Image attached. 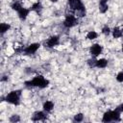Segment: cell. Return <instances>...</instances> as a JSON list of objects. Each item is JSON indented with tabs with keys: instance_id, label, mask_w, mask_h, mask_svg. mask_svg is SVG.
Instances as JSON below:
<instances>
[{
	"instance_id": "obj_7",
	"label": "cell",
	"mask_w": 123,
	"mask_h": 123,
	"mask_svg": "<svg viewBox=\"0 0 123 123\" xmlns=\"http://www.w3.org/2000/svg\"><path fill=\"white\" fill-rule=\"evenodd\" d=\"M102 50H103L102 46H101L100 44H98V43H95V44H93V45L90 47V49H89V52H90L91 56L95 58V57L99 56V55L102 53Z\"/></svg>"
},
{
	"instance_id": "obj_13",
	"label": "cell",
	"mask_w": 123,
	"mask_h": 123,
	"mask_svg": "<svg viewBox=\"0 0 123 123\" xmlns=\"http://www.w3.org/2000/svg\"><path fill=\"white\" fill-rule=\"evenodd\" d=\"M123 35V31L121 29H119L118 27H114L113 28V31H112V36L114 38H119L121 37Z\"/></svg>"
},
{
	"instance_id": "obj_28",
	"label": "cell",
	"mask_w": 123,
	"mask_h": 123,
	"mask_svg": "<svg viewBox=\"0 0 123 123\" xmlns=\"http://www.w3.org/2000/svg\"><path fill=\"white\" fill-rule=\"evenodd\" d=\"M122 31H123V29H122Z\"/></svg>"
},
{
	"instance_id": "obj_4",
	"label": "cell",
	"mask_w": 123,
	"mask_h": 123,
	"mask_svg": "<svg viewBox=\"0 0 123 123\" xmlns=\"http://www.w3.org/2000/svg\"><path fill=\"white\" fill-rule=\"evenodd\" d=\"M59 41H60V37L58 36H52L44 41V46L48 48H53L54 46L59 44Z\"/></svg>"
},
{
	"instance_id": "obj_15",
	"label": "cell",
	"mask_w": 123,
	"mask_h": 123,
	"mask_svg": "<svg viewBox=\"0 0 123 123\" xmlns=\"http://www.w3.org/2000/svg\"><path fill=\"white\" fill-rule=\"evenodd\" d=\"M102 121L103 122H111L112 121V116H111V111H106L103 115V118H102Z\"/></svg>"
},
{
	"instance_id": "obj_18",
	"label": "cell",
	"mask_w": 123,
	"mask_h": 123,
	"mask_svg": "<svg viewBox=\"0 0 123 123\" xmlns=\"http://www.w3.org/2000/svg\"><path fill=\"white\" fill-rule=\"evenodd\" d=\"M97 33L96 32H94V31H90V32H88L87 33V35H86V38L87 39H89V40H92V39H95L96 37H97Z\"/></svg>"
},
{
	"instance_id": "obj_24",
	"label": "cell",
	"mask_w": 123,
	"mask_h": 123,
	"mask_svg": "<svg viewBox=\"0 0 123 123\" xmlns=\"http://www.w3.org/2000/svg\"><path fill=\"white\" fill-rule=\"evenodd\" d=\"M102 33H103L104 35H109V34L111 33V29H110V27L105 26V27L102 29Z\"/></svg>"
},
{
	"instance_id": "obj_17",
	"label": "cell",
	"mask_w": 123,
	"mask_h": 123,
	"mask_svg": "<svg viewBox=\"0 0 123 123\" xmlns=\"http://www.w3.org/2000/svg\"><path fill=\"white\" fill-rule=\"evenodd\" d=\"M10 28H11V26H10L9 24H7V23H1V25H0V31H1V34H2V35L5 34Z\"/></svg>"
},
{
	"instance_id": "obj_14",
	"label": "cell",
	"mask_w": 123,
	"mask_h": 123,
	"mask_svg": "<svg viewBox=\"0 0 123 123\" xmlns=\"http://www.w3.org/2000/svg\"><path fill=\"white\" fill-rule=\"evenodd\" d=\"M108 64V61L106 59H99L96 62V67L98 68H105Z\"/></svg>"
},
{
	"instance_id": "obj_10",
	"label": "cell",
	"mask_w": 123,
	"mask_h": 123,
	"mask_svg": "<svg viewBox=\"0 0 123 123\" xmlns=\"http://www.w3.org/2000/svg\"><path fill=\"white\" fill-rule=\"evenodd\" d=\"M108 1L109 0H100L99 1V11H100V12L105 13L108 11V9H109Z\"/></svg>"
},
{
	"instance_id": "obj_1",
	"label": "cell",
	"mask_w": 123,
	"mask_h": 123,
	"mask_svg": "<svg viewBox=\"0 0 123 123\" xmlns=\"http://www.w3.org/2000/svg\"><path fill=\"white\" fill-rule=\"evenodd\" d=\"M25 85H26L27 86H37V87L44 88V87L48 86L49 81L46 80L43 76L37 75V76L34 77L31 81H26V82H25Z\"/></svg>"
},
{
	"instance_id": "obj_23",
	"label": "cell",
	"mask_w": 123,
	"mask_h": 123,
	"mask_svg": "<svg viewBox=\"0 0 123 123\" xmlns=\"http://www.w3.org/2000/svg\"><path fill=\"white\" fill-rule=\"evenodd\" d=\"M116 81L119 82V83H123V71L119 72V73L116 75Z\"/></svg>"
},
{
	"instance_id": "obj_26",
	"label": "cell",
	"mask_w": 123,
	"mask_h": 123,
	"mask_svg": "<svg viewBox=\"0 0 123 123\" xmlns=\"http://www.w3.org/2000/svg\"><path fill=\"white\" fill-rule=\"evenodd\" d=\"M50 1H51V2H54V3H55V2H57L58 0H50Z\"/></svg>"
},
{
	"instance_id": "obj_19",
	"label": "cell",
	"mask_w": 123,
	"mask_h": 123,
	"mask_svg": "<svg viewBox=\"0 0 123 123\" xmlns=\"http://www.w3.org/2000/svg\"><path fill=\"white\" fill-rule=\"evenodd\" d=\"M22 8V6H21V4L19 3V2H13L12 4V9L13 10V11H16V12H18L20 9Z\"/></svg>"
},
{
	"instance_id": "obj_5",
	"label": "cell",
	"mask_w": 123,
	"mask_h": 123,
	"mask_svg": "<svg viewBox=\"0 0 123 123\" xmlns=\"http://www.w3.org/2000/svg\"><path fill=\"white\" fill-rule=\"evenodd\" d=\"M68 5H69V8L74 12L81 10L85 7L82 0H68Z\"/></svg>"
},
{
	"instance_id": "obj_16",
	"label": "cell",
	"mask_w": 123,
	"mask_h": 123,
	"mask_svg": "<svg viewBox=\"0 0 123 123\" xmlns=\"http://www.w3.org/2000/svg\"><path fill=\"white\" fill-rule=\"evenodd\" d=\"M120 111L117 109L111 111V116H112V121H119L120 120Z\"/></svg>"
},
{
	"instance_id": "obj_25",
	"label": "cell",
	"mask_w": 123,
	"mask_h": 123,
	"mask_svg": "<svg viewBox=\"0 0 123 123\" xmlns=\"http://www.w3.org/2000/svg\"><path fill=\"white\" fill-rule=\"evenodd\" d=\"M118 111H123V103L121 104V105H119L117 108H116Z\"/></svg>"
},
{
	"instance_id": "obj_11",
	"label": "cell",
	"mask_w": 123,
	"mask_h": 123,
	"mask_svg": "<svg viewBox=\"0 0 123 123\" xmlns=\"http://www.w3.org/2000/svg\"><path fill=\"white\" fill-rule=\"evenodd\" d=\"M30 10L31 11H34V12H36L37 13H39L41 12V10H42V5H41L40 2H36V3H34L32 5V7H31Z\"/></svg>"
},
{
	"instance_id": "obj_12",
	"label": "cell",
	"mask_w": 123,
	"mask_h": 123,
	"mask_svg": "<svg viewBox=\"0 0 123 123\" xmlns=\"http://www.w3.org/2000/svg\"><path fill=\"white\" fill-rule=\"evenodd\" d=\"M53 108H54V103H53L52 101H46V102L43 104V110H44L45 111H47V112L51 111L53 110Z\"/></svg>"
},
{
	"instance_id": "obj_20",
	"label": "cell",
	"mask_w": 123,
	"mask_h": 123,
	"mask_svg": "<svg viewBox=\"0 0 123 123\" xmlns=\"http://www.w3.org/2000/svg\"><path fill=\"white\" fill-rule=\"evenodd\" d=\"M96 62H97V60L92 58V59L87 60V64L89 65V67H96Z\"/></svg>"
},
{
	"instance_id": "obj_22",
	"label": "cell",
	"mask_w": 123,
	"mask_h": 123,
	"mask_svg": "<svg viewBox=\"0 0 123 123\" xmlns=\"http://www.w3.org/2000/svg\"><path fill=\"white\" fill-rule=\"evenodd\" d=\"M10 121L11 122H18V121H20V117L17 114H13L10 117Z\"/></svg>"
},
{
	"instance_id": "obj_27",
	"label": "cell",
	"mask_w": 123,
	"mask_h": 123,
	"mask_svg": "<svg viewBox=\"0 0 123 123\" xmlns=\"http://www.w3.org/2000/svg\"><path fill=\"white\" fill-rule=\"evenodd\" d=\"M122 52H123V44H122Z\"/></svg>"
},
{
	"instance_id": "obj_21",
	"label": "cell",
	"mask_w": 123,
	"mask_h": 123,
	"mask_svg": "<svg viewBox=\"0 0 123 123\" xmlns=\"http://www.w3.org/2000/svg\"><path fill=\"white\" fill-rule=\"evenodd\" d=\"M83 119H84L83 113H78L74 116V121L75 122H81V121H83Z\"/></svg>"
},
{
	"instance_id": "obj_8",
	"label": "cell",
	"mask_w": 123,
	"mask_h": 123,
	"mask_svg": "<svg viewBox=\"0 0 123 123\" xmlns=\"http://www.w3.org/2000/svg\"><path fill=\"white\" fill-rule=\"evenodd\" d=\"M45 118H46V113L44 111H36L32 116L33 121H41L44 120Z\"/></svg>"
},
{
	"instance_id": "obj_2",
	"label": "cell",
	"mask_w": 123,
	"mask_h": 123,
	"mask_svg": "<svg viewBox=\"0 0 123 123\" xmlns=\"http://www.w3.org/2000/svg\"><path fill=\"white\" fill-rule=\"evenodd\" d=\"M20 95H21V91L20 90H12L11 92H9L6 97L4 98V100L10 104L12 105H18L19 104V99H20Z\"/></svg>"
},
{
	"instance_id": "obj_6",
	"label": "cell",
	"mask_w": 123,
	"mask_h": 123,
	"mask_svg": "<svg viewBox=\"0 0 123 123\" xmlns=\"http://www.w3.org/2000/svg\"><path fill=\"white\" fill-rule=\"evenodd\" d=\"M39 46H40V43H32V44L28 45L26 48H24L23 49V52L26 55H33V54H35L37 51V49L39 48Z\"/></svg>"
},
{
	"instance_id": "obj_3",
	"label": "cell",
	"mask_w": 123,
	"mask_h": 123,
	"mask_svg": "<svg viewBox=\"0 0 123 123\" xmlns=\"http://www.w3.org/2000/svg\"><path fill=\"white\" fill-rule=\"evenodd\" d=\"M76 24H78V19L76 18V16L74 14H67L65 16V19L63 21V26L66 28H71L73 26H75Z\"/></svg>"
},
{
	"instance_id": "obj_9",
	"label": "cell",
	"mask_w": 123,
	"mask_h": 123,
	"mask_svg": "<svg viewBox=\"0 0 123 123\" xmlns=\"http://www.w3.org/2000/svg\"><path fill=\"white\" fill-rule=\"evenodd\" d=\"M30 9H26V8H21L18 12H17V13H18V17L21 19V20H25L26 18H27V16H28V14H29V12H30Z\"/></svg>"
}]
</instances>
